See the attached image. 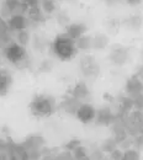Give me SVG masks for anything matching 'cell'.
I'll list each match as a JSON object with an SVG mask.
<instances>
[{
    "mask_svg": "<svg viewBox=\"0 0 143 160\" xmlns=\"http://www.w3.org/2000/svg\"><path fill=\"white\" fill-rule=\"evenodd\" d=\"M78 118L82 122H89L94 118V108L89 105H84L78 110Z\"/></svg>",
    "mask_w": 143,
    "mask_h": 160,
    "instance_id": "4",
    "label": "cell"
},
{
    "mask_svg": "<svg viewBox=\"0 0 143 160\" xmlns=\"http://www.w3.org/2000/svg\"><path fill=\"white\" fill-rule=\"evenodd\" d=\"M5 54H6V58H8L9 62L15 63V64L22 62V60L25 59V57H26L25 49L21 47L20 44H16V43L10 44V46L6 48Z\"/></svg>",
    "mask_w": 143,
    "mask_h": 160,
    "instance_id": "3",
    "label": "cell"
},
{
    "mask_svg": "<svg viewBox=\"0 0 143 160\" xmlns=\"http://www.w3.org/2000/svg\"><path fill=\"white\" fill-rule=\"evenodd\" d=\"M11 84V78L6 72L0 70V95H5Z\"/></svg>",
    "mask_w": 143,
    "mask_h": 160,
    "instance_id": "5",
    "label": "cell"
},
{
    "mask_svg": "<svg viewBox=\"0 0 143 160\" xmlns=\"http://www.w3.org/2000/svg\"><path fill=\"white\" fill-rule=\"evenodd\" d=\"M52 111H53L52 102L43 96L36 98L31 103V112L37 117H47L52 113Z\"/></svg>",
    "mask_w": 143,
    "mask_h": 160,
    "instance_id": "2",
    "label": "cell"
},
{
    "mask_svg": "<svg viewBox=\"0 0 143 160\" xmlns=\"http://www.w3.org/2000/svg\"><path fill=\"white\" fill-rule=\"evenodd\" d=\"M56 54L61 59H70L75 54V46L73 41L67 36H59L53 44Z\"/></svg>",
    "mask_w": 143,
    "mask_h": 160,
    "instance_id": "1",
    "label": "cell"
},
{
    "mask_svg": "<svg viewBox=\"0 0 143 160\" xmlns=\"http://www.w3.org/2000/svg\"><path fill=\"white\" fill-rule=\"evenodd\" d=\"M11 26L14 27V28H16V30H19L22 27V19L21 18H14L13 21H11Z\"/></svg>",
    "mask_w": 143,
    "mask_h": 160,
    "instance_id": "6",
    "label": "cell"
}]
</instances>
